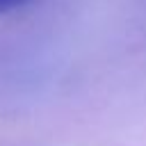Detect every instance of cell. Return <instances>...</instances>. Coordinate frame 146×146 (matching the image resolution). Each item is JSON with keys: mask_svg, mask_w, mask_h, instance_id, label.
<instances>
[{"mask_svg": "<svg viewBox=\"0 0 146 146\" xmlns=\"http://www.w3.org/2000/svg\"><path fill=\"white\" fill-rule=\"evenodd\" d=\"M27 2H32V0H0V14H9L14 9H21Z\"/></svg>", "mask_w": 146, "mask_h": 146, "instance_id": "cell-1", "label": "cell"}]
</instances>
